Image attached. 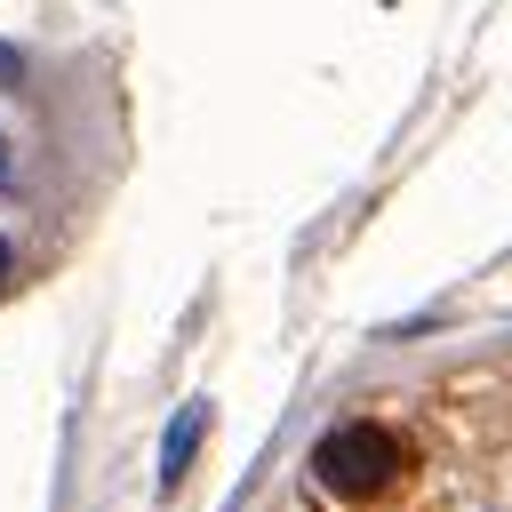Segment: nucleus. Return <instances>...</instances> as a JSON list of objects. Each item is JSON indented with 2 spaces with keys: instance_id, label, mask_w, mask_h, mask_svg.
I'll return each mask as SVG.
<instances>
[{
  "instance_id": "obj_4",
  "label": "nucleus",
  "mask_w": 512,
  "mask_h": 512,
  "mask_svg": "<svg viewBox=\"0 0 512 512\" xmlns=\"http://www.w3.org/2000/svg\"><path fill=\"white\" fill-rule=\"evenodd\" d=\"M0 272H8V240H0Z\"/></svg>"
},
{
  "instance_id": "obj_1",
  "label": "nucleus",
  "mask_w": 512,
  "mask_h": 512,
  "mask_svg": "<svg viewBox=\"0 0 512 512\" xmlns=\"http://www.w3.org/2000/svg\"><path fill=\"white\" fill-rule=\"evenodd\" d=\"M312 472L336 488V496H376L392 472H400V440L384 424H336L320 448H312Z\"/></svg>"
},
{
  "instance_id": "obj_3",
  "label": "nucleus",
  "mask_w": 512,
  "mask_h": 512,
  "mask_svg": "<svg viewBox=\"0 0 512 512\" xmlns=\"http://www.w3.org/2000/svg\"><path fill=\"white\" fill-rule=\"evenodd\" d=\"M16 72H24V64H16V48H0V88H16Z\"/></svg>"
},
{
  "instance_id": "obj_2",
  "label": "nucleus",
  "mask_w": 512,
  "mask_h": 512,
  "mask_svg": "<svg viewBox=\"0 0 512 512\" xmlns=\"http://www.w3.org/2000/svg\"><path fill=\"white\" fill-rule=\"evenodd\" d=\"M200 432H208V400H184V416L168 424V448H160V488H176V480L192 472V448H200Z\"/></svg>"
}]
</instances>
